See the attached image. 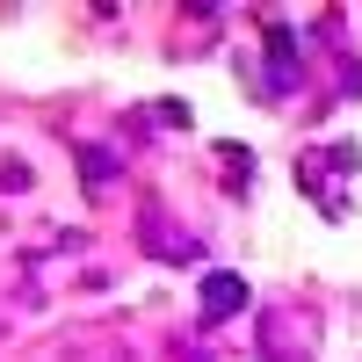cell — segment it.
<instances>
[{
    "mask_svg": "<svg viewBox=\"0 0 362 362\" xmlns=\"http://www.w3.org/2000/svg\"><path fill=\"white\" fill-rule=\"evenodd\" d=\"M203 312L218 319V312H239V283L232 276H210V290H203Z\"/></svg>",
    "mask_w": 362,
    "mask_h": 362,
    "instance_id": "cell-1",
    "label": "cell"
}]
</instances>
